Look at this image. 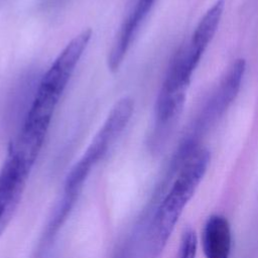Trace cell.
<instances>
[{
    "label": "cell",
    "instance_id": "cell-1",
    "mask_svg": "<svg viewBox=\"0 0 258 258\" xmlns=\"http://www.w3.org/2000/svg\"><path fill=\"white\" fill-rule=\"evenodd\" d=\"M91 37L90 28L77 34L40 79L19 134L13 142L23 153L37 158L54 111Z\"/></svg>",
    "mask_w": 258,
    "mask_h": 258
},
{
    "label": "cell",
    "instance_id": "cell-2",
    "mask_svg": "<svg viewBox=\"0 0 258 258\" xmlns=\"http://www.w3.org/2000/svg\"><path fill=\"white\" fill-rule=\"evenodd\" d=\"M210 163V152L197 147L177 168H170V184L157 205L148 229V252L152 258L160 254L170 238L184 208L194 197Z\"/></svg>",
    "mask_w": 258,
    "mask_h": 258
},
{
    "label": "cell",
    "instance_id": "cell-3",
    "mask_svg": "<svg viewBox=\"0 0 258 258\" xmlns=\"http://www.w3.org/2000/svg\"><path fill=\"white\" fill-rule=\"evenodd\" d=\"M133 110L134 102L130 97H123L113 106L83 156L68 173L64 181V195L60 203L62 206L70 209L73 207L76 197L92 168L105 156L111 145L125 129Z\"/></svg>",
    "mask_w": 258,
    "mask_h": 258
},
{
    "label": "cell",
    "instance_id": "cell-4",
    "mask_svg": "<svg viewBox=\"0 0 258 258\" xmlns=\"http://www.w3.org/2000/svg\"><path fill=\"white\" fill-rule=\"evenodd\" d=\"M195 70L189 63L183 47L171 61L156 99L155 121L151 134L153 145L158 146L164 142L178 119Z\"/></svg>",
    "mask_w": 258,
    "mask_h": 258
},
{
    "label": "cell",
    "instance_id": "cell-5",
    "mask_svg": "<svg viewBox=\"0 0 258 258\" xmlns=\"http://www.w3.org/2000/svg\"><path fill=\"white\" fill-rule=\"evenodd\" d=\"M31 166L9 150L0 169V233L17 208Z\"/></svg>",
    "mask_w": 258,
    "mask_h": 258
},
{
    "label": "cell",
    "instance_id": "cell-6",
    "mask_svg": "<svg viewBox=\"0 0 258 258\" xmlns=\"http://www.w3.org/2000/svg\"><path fill=\"white\" fill-rule=\"evenodd\" d=\"M155 1L156 0H137L123 20L108 55L107 62L111 72L115 73L121 67L131 42L134 40L135 35L152 9Z\"/></svg>",
    "mask_w": 258,
    "mask_h": 258
},
{
    "label": "cell",
    "instance_id": "cell-7",
    "mask_svg": "<svg viewBox=\"0 0 258 258\" xmlns=\"http://www.w3.org/2000/svg\"><path fill=\"white\" fill-rule=\"evenodd\" d=\"M246 70L244 58L236 59L223 77L218 89L209 101L201 117L199 127L202 129L221 116L236 99Z\"/></svg>",
    "mask_w": 258,
    "mask_h": 258
},
{
    "label": "cell",
    "instance_id": "cell-8",
    "mask_svg": "<svg viewBox=\"0 0 258 258\" xmlns=\"http://www.w3.org/2000/svg\"><path fill=\"white\" fill-rule=\"evenodd\" d=\"M232 244V231L227 218L219 214L210 216L201 234L205 258H230Z\"/></svg>",
    "mask_w": 258,
    "mask_h": 258
},
{
    "label": "cell",
    "instance_id": "cell-9",
    "mask_svg": "<svg viewBox=\"0 0 258 258\" xmlns=\"http://www.w3.org/2000/svg\"><path fill=\"white\" fill-rule=\"evenodd\" d=\"M224 9L225 0H217L201 18L188 45L184 47L189 62L195 69L198 67L203 53L217 32Z\"/></svg>",
    "mask_w": 258,
    "mask_h": 258
},
{
    "label": "cell",
    "instance_id": "cell-10",
    "mask_svg": "<svg viewBox=\"0 0 258 258\" xmlns=\"http://www.w3.org/2000/svg\"><path fill=\"white\" fill-rule=\"evenodd\" d=\"M198 251V237L195 231L188 229L181 236L175 258H196Z\"/></svg>",
    "mask_w": 258,
    "mask_h": 258
}]
</instances>
